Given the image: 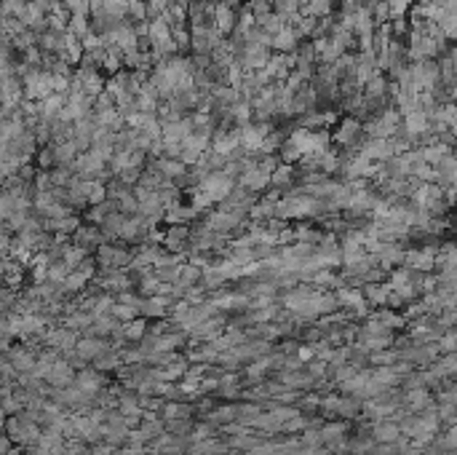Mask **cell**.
<instances>
[{"mask_svg": "<svg viewBox=\"0 0 457 455\" xmlns=\"http://www.w3.org/2000/svg\"><path fill=\"white\" fill-rule=\"evenodd\" d=\"M43 340L48 343V349L59 351V354H70L78 349V332L73 327H59V329H48Z\"/></svg>", "mask_w": 457, "mask_h": 455, "instance_id": "277c9868", "label": "cell"}, {"mask_svg": "<svg viewBox=\"0 0 457 455\" xmlns=\"http://www.w3.org/2000/svg\"><path fill=\"white\" fill-rule=\"evenodd\" d=\"M6 359L16 367L19 375H27V372H35L38 367V356H35V351L27 349V346H19L16 351H6Z\"/></svg>", "mask_w": 457, "mask_h": 455, "instance_id": "ba28073f", "label": "cell"}, {"mask_svg": "<svg viewBox=\"0 0 457 455\" xmlns=\"http://www.w3.org/2000/svg\"><path fill=\"white\" fill-rule=\"evenodd\" d=\"M137 314H142V311H139V306H131V303H115V306H113V316H115L118 321H123V324H126V321H134Z\"/></svg>", "mask_w": 457, "mask_h": 455, "instance_id": "e0dca14e", "label": "cell"}, {"mask_svg": "<svg viewBox=\"0 0 457 455\" xmlns=\"http://www.w3.org/2000/svg\"><path fill=\"white\" fill-rule=\"evenodd\" d=\"M91 364H94V370H99V372H110L120 364V359H118L115 351H105V354H102V356H96Z\"/></svg>", "mask_w": 457, "mask_h": 455, "instance_id": "ac0fdd59", "label": "cell"}, {"mask_svg": "<svg viewBox=\"0 0 457 455\" xmlns=\"http://www.w3.org/2000/svg\"><path fill=\"white\" fill-rule=\"evenodd\" d=\"M294 182H297V169H294L292 164H278V169L273 171V182H270V185L281 193V191H289Z\"/></svg>", "mask_w": 457, "mask_h": 455, "instance_id": "4fadbf2b", "label": "cell"}, {"mask_svg": "<svg viewBox=\"0 0 457 455\" xmlns=\"http://www.w3.org/2000/svg\"><path fill=\"white\" fill-rule=\"evenodd\" d=\"M148 332H150V327H148V319H134V321H126L123 324V340L126 343H142V340L148 338Z\"/></svg>", "mask_w": 457, "mask_h": 455, "instance_id": "5bb4252c", "label": "cell"}, {"mask_svg": "<svg viewBox=\"0 0 457 455\" xmlns=\"http://www.w3.org/2000/svg\"><path fill=\"white\" fill-rule=\"evenodd\" d=\"M270 182H273V171H267L262 164H257V161H252V159H249V166L244 169V174L238 177V185L246 188L249 193L265 191Z\"/></svg>", "mask_w": 457, "mask_h": 455, "instance_id": "3957f363", "label": "cell"}, {"mask_svg": "<svg viewBox=\"0 0 457 455\" xmlns=\"http://www.w3.org/2000/svg\"><path fill=\"white\" fill-rule=\"evenodd\" d=\"M198 214L195 206H185V204H177V206H171L169 212H166V223L169 225H190V220Z\"/></svg>", "mask_w": 457, "mask_h": 455, "instance_id": "9a60e30c", "label": "cell"}, {"mask_svg": "<svg viewBox=\"0 0 457 455\" xmlns=\"http://www.w3.org/2000/svg\"><path fill=\"white\" fill-rule=\"evenodd\" d=\"M73 241L75 246H81L86 252H94V249H99L102 241H105V231H102V225L86 223L73 233Z\"/></svg>", "mask_w": 457, "mask_h": 455, "instance_id": "5b68a950", "label": "cell"}, {"mask_svg": "<svg viewBox=\"0 0 457 455\" xmlns=\"http://www.w3.org/2000/svg\"><path fill=\"white\" fill-rule=\"evenodd\" d=\"M78 354L83 356L86 361H94L96 356H102L105 351H110V346H107V340H102V338H88L86 335L83 340H78Z\"/></svg>", "mask_w": 457, "mask_h": 455, "instance_id": "7c38bea8", "label": "cell"}, {"mask_svg": "<svg viewBox=\"0 0 457 455\" xmlns=\"http://www.w3.org/2000/svg\"><path fill=\"white\" fill-rule=\"evenodd\" d=\"M96 265H99V271H107V274H113V271H123L131 265V252L123 249V246H107L102 244L99 249H96Z\"/></svg>", "mask_w": 457, "mask_h": 455, "instance_id": "6da1fadb", "label": "cell"}, {"mask_svg": "<svg viewBox=\"0 0 457 455\" xmlns=\"http://www.w3.org/2000/svg\"><path fill=\"white\" fill-rule=\"evenodd\" d=\"M396 434H399V431H396V426H391V424L374 426V436H377L380 442H388V445H391V442L396 439Z\"/></svg>", "mask_w": 457, "mask_h": 455, "instance_id": "d6986e66", "label": "cell"}, {"mask_svg": "<svg viewBox=\"0 0 457 455\" xmlns=\"http://www.w3.org/2000/svg\"><path fill=\"white\" fill-rule=\"evenodd\" d=\"M364 124L359 118H340V124L334 129V142L342 148H361L364 142Z\"/></svg>", "mask_w": 457, "mask_h": 455, "instance_id": "7a4b0ae2", "label": "cell"}, {"mask_svg": "<svg viewBox=\"0 0 457 455\" xmlns=\"http://www.w3.org/2000/svg\"><path fill=\"white\" fill-rule=\"evenodd\" d=\"M67 445H70V442H67V436L53 434V431H46V434H41V439H38L35 453H38V455H64Z\"/></svg>", "mask_w": 457, "mask_h": 455, "instance_id": "9c48e42d", "label": "cell"}, {"mask_svg": "<svg viewBox=\"0 0 457 455\" xmlns=\"http://www.w3.org/2000/svg\"><path fill=\"white\" fill-rule=\"evenodd\" d=\"M75 386L83 389L86 394L96 396V394L102 391V386H105V378H102V372L99 370H81L78 372V378H75Z\"/></svg>", "mask_w": 457, "mask_h": 455, "instance_id": "8fae6325", "label": "cell"}, {"mask_svg": "<svg viewBox=\"0 0 457 455\" xmlns=\"http://www.w3.org/2000/svg\"><path fill=\"white\" fill-rule=\"evenodd\" d=\"M342 434H345V424H327L321 426V439L327 442V445H332L334 450H342Z\"/></svg>", "mask_w": 457, "mask_h": 455, "instance_id": "2e32d148", "label": "cell"}, {"mask_svg": "<svg viewBox=\"0 0 457 455\" xmlns=\"http://www.w3.org/2000/svg\"><path fill=\"white\" fill-rule=\"evenodd\" d=\"M214 27L222 32V35H233L235 27H238L235 6H230L227 0H217V6H214Z\"/></svg>", "mask_w": 457, "mask_h": 455, "instance_id": "8992f818", "label": "cell"}, {"mask_svg": "<svg viewBox=\"0 0 457 455\" xmlns=\"http://www.w3.org/2000/svg\"><path fill=\"white\" fill-rule=\"evenodd\" d=\"M169 308H174V297L169 295H150V297H142V316L145 319H160L169 314Z\"/></svg>", "mask_w": 457, "mask_h": 455, "instance_id": "52a82bcc", "label": "cell"}, {"mask_svg": "<svg viewBox=\"0 0 457 455\" xmlns=\"http://www.w3.org/2000/svg\"><path fill=\"white\" fill-rule=\"evenodd\" d=\"M302 38L297 35V30L292 27V24H287L284 30L278 32L276 38H273V51H278V54H297V49L302 46Z\"/></svg>", "mask_w": 457, "mask_h": 455, "instance_id": "30bf717a", "label": "cell"}]
</instances>
